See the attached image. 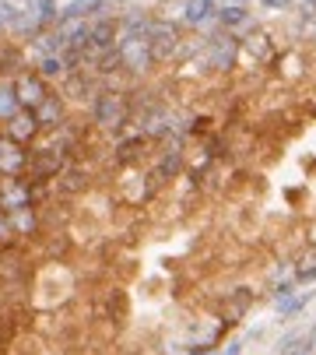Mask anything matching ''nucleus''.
<instances>
[{"mask_svg":"<svg viewBox=\"0 0 316 355\" xmlns=\"http://www.w3.org/2000/svg\"><path fill=\"white\" fill-rule=\"evenodd\" d=\"M105 8H109V0H71V4L60 8V25H67V21H91Z\"/></svg>","mask_w":316,"mask_h":355,"instance_id":"15","label":"nucleus"},{"mask_svg":"<svg viewBox=\"0 0 316 355\" xmlns=\"http://www.w3.org/2000/svg\"><path fill=\"white\" fill-rule=\"evenodd\" d=\"M260 338H263V327H249V331L243 334V341H246V345H249V341H260Z\"/></svg>","mask_w":316,"mask_h":355,"instance_id":"29","label":"nucleus"},{"mask_svg":"<svg viewBox=\"0 0 316 355\" xmlns=\"http://www.w3.org/2000/svg\"><path fill=\"white\" fill-rule=\"evenodd\" d=\"M21 71H28L25 49H21L18 42H0V78H4V81H15Z\"/></svg>","mask_w":316,"mask_h":355,"instance_id":"16","label":"nucleus"},{"mask_svg":"<svg viewBox=\"0 0 316 355\" xmlns=\"http://www.w3.org/2000/svg\"><path fill=\"white\" fill-rule=\"evenodd\" d=\"M215 25L225 28V32L243 35L249 25H256V18H253V11L243 8V4H218V11H215Z\"/></svg>","mask_w":316,"mask_h":355,"instance_id":"13","label":"nucleus"},{"mask_svg":"<svg viewBox=\"0 0 316 355\" xmlns=\"http://www.w3.org/2000/svg\"><path fill=\"white\" fill-rule=\"evenodd\" d=\"M109 4H123V0H109Z\"/></svg>","mask_w":316,"mask_h":355,"instance_id":"34","label":"nucleus"},{"mask_svg":"<svg viewBox=\"0 0 316 355\" xmlns=\"http://www.w3.org/2000/svg\"><path fill=\"white\" fill-rule=\"evenodd\" d=\"M32 113H35L39 127L49 134V130H57V127H64V123H67V98L53 92V95L46 98V103H42L39 110H32Z\"/></svg>","mask_w":316,"mask_h":355,"instance_id":"14","label":"nucleus"},{"mask_svg":"<svg viewBox=\"0 0 316 355\" xmlns=\"http://www.w3.org/2000/svg\"><path fill=\"white\" fill-rule=\"evenodd\" d=\"M243 348H246V341L239 338V341H229V345H222V348H215V352H207V355H243Z\"/></svg>","mask_w":316,"mask_h":355,"instance_id":"27","label":"nucleus"},{"mask_svg":"<svg viewBox=\"0 0 316 355\" xmlns=\"http://www.w3.org/2000/svg\"><path fill=\"white\" fill-rule=\"evenodd\" d=\"M116 53H120V71L130 74V78H148L158 67L148 35H120Z\"/></svg>","mask_w":316,"mask_h":355,"instance_id":"4","label":"nucleus"},{"mask_svg":"<svg viewBox=\"0 0 316 355\" xmlns=\"http://www.w3.org/2000/svg\"><path fill=\"white\" fill-rule=\"evenodd\" d=\"M313 299H316V292H313V288H302V292L288 295L285 302H278L274 310H278V317H281V320H295V317H299V313H302V310L309 306Z\"/></svg>","mask_w":316,"mask_h":355,"instance_id":"19","label":"nucleus"},{"mask_svg":"<svg viewBox=\"0 0 316 355\" xmlns=\"http://www.w3.org/2000/svg\"><path fill=\"white\" fill-rule=\"evenodd\" d=\"M253 302H256V292H253L249 285H243V288H232V292L222 295L218 313H222V320H225L229 327H236V324L246 320V313L253 310Z\"/></svg>","mask_w":316,"mask_h":355,"instance_id":"11","label":"nucleus"},{"mask_svg":"<svg viewBox=\"0 0 316 355\" xmlns=\"http://www.w3.org/2000/svg\"><path fill=\"white\" fill-rule=\"evenodd\" d=\"M239 42H243V57H249L256 67H267V64L278 60V42H274V35L263 28L260 21L249 25V28L239 35Z\"/></svg>","mask_w":316,"mask_h":355,"instance_id":"7","label":"nucleus"},{"mask_svg":"<svg viewBox=\"0 0 316 355\" xmlns=\"http://www.w3.org/2000/svg\"><path fill=\"white\" fill-rule=\"evenodd\" d=\"M186 169H190V151H186V144L169 141V144H158V151L151 155V169H148V173H151V180L158 183V190H162V187L183 180Z\"/></svg>","mask_w":316,"mask_h":355,"instance_id":"3","label":"nucleus"},{"mask_svg":"<svg viewBox=\"0 0 316 355\" xmlns=\"http://www.w3.org/2000/svg\"><path fill=\"white\" fill-rule=\"evenodd\" d=\"M88 187H91V173H88L78 159L67 162V169L53 180V193H60V197H81Z\"/></svg>","mask_w":316,"mask_h":355,"instance_id":"12","label":"nucleus"},{"mask_svg":"<svg viewBox=\"0 0 316 355\" xmlns=\"http://www.w3.org/2000/svg\"><path fill=\"white\" fill-rule=\"evenodd\" d=\"M292 282H295L299 288H309V285H316V257H309V261H299V264L292 268Z\"/></svg>","mask_w":316,"mask_h":355,"instance_id":"24","label":"nucleus"},{"mask_svg":"<svg viewBox=\"0 0 316 355\" xmlns=\"http://www.w3.org/2000/svg\"><path fill=\"white\" fill-rule=\"evenodd\" d=\"M4 4H28V0H4Z\"/></svg>","mask_w":316,"mask_h":355,"instance_id":"33","label":"nucleus"},{"mask_svg":"<svg viewBox=\"0 0 316 355\" xmlns=\"http://www.w3.org/2000/svg\"><path fill=\"white\" fill-rule=\"evenodd\" d=\"M102 302H105V313H109V317H113L116 324H120V320L127 317V295H123L120 288H109V292L102 295Z\"/></svg>","mask_w":316,"mask_h":355,"instance_id":"23","label":"nucleus"},{"mask_svg":"<svg viewBox=\"0 0 316 355\" xmlns=\"http://www.w3.org/2000/svg\"><path fill=\"white\" fill-rule=\"evenodd\" d=\"M0 134H4L8 141H15V144H21V148H32L35 137L42 134V127H39V120H35L32 110H18L11 120L0 123Z\"/></svg>","mask_w":316,"mask_h":355,"instance_id":"9","label":"nucleus"},{"mask_svg":"<svg viewBox=\"0 0 316 355\" xmlns=\"http://www.w3.org/2000/svg\"><path fill=\"white\" fill-rule=\"evenodd\" d=\"M309 348H313V355H316V324L309 327Z\"/></svg>","mask_w":316,"mask_h":355,"instance_id":"30","label":"nucleus"},{"mask_svg":"<svg viewBox=\"0 0 316 355\" xmlns=\"http://www.w3.org/2000/svg\"><path fill=\"white\" fill-rule=\"evenodd\" d=\"M292 35L295 39H316V8H302L292 18Z\"/></svg>","mask_w":316,"mask_h":355,"instance_id":"21","label":"nucleus"},{"mask_svg":"<svg viewBox=\"0 0 316 355\" xmlns=\"http://www.w3.org/2000/svg\"><path fill=\"white\" fill-rule=\"evenodd\" d=\"M229 4H243V8H249V4H253V0H229Z\"/></svg>","mask_w":316,"mask_h":355,"instance_id":"31","label":"nucleus"},{"mask_svg":"<svg viewBox=\"0 0 316 355\" xmlns=\"http://www.w3.org/2000/svg\"><path fill=\"white\" fill-rule=\"evenodd\" d=\"M32 71H35V74H42L46 81H60V78H67V74H71V71H67V60H64V53H49V57H39Z\"/></svg>","mask_w":316,"mask_h":355,"instance_id":"20","label":"nucleus"},{"mask_svg":"<svg viewBox=\"0 0 316 355\" xmlns=\"http://www.w3.org/2000/svg\"><path fill=\"white\" fill-rule=\"evenodd\" d=\"M292 4H295V0H260V8H263V11H278V15L292 11Z\"/></svg>","mask_w":316,"mask_h":355,"instance_id":"26","label":"nucleus"},{"mask_svg":"<svg viewBox=\"0 0 316 355\" xmlns=\"http://www.w3.org/2000/svg\"><path fill=\"white\" fill-rule=\"evenodd\" d=\"M295 292H299V285L292 282V275H288V278L271 282V302H274V306H278V302H285L288 295H295Z\"/></svg>","mask_w":316,"mask_h":355,"instance_id":"25","label":"nucleus"},{"mask_svg":"<svg viewBox=\"0 0 316 355\" xmlns=\"http://www.w3.org/2000/svg\"><path fill=\"white\" fill-rule=\"evenodd\" d=\"M215 11H218V0H183L176 21L183 28H193V32H211V25H215Z\"/></svg>","mask_w":316,"mask_h":355,"instance_id":"10","label":"nucleus"},{"mask_svg":"<svg viewBox=\"0 0 316 355\" xmlns=\"http://www.w3.org/2000/svg\"><path fill=\"white\" fill-rule=\"evenodd\" d=\"M15 95H18V103H21V110H39L46 98L53 95V88H49V81L42 78V74H35L32 67L28 71H21L15 81Z\"/></svg>","mask_w":316,"mask_h":355,"instance_id":"8","label":"nucleus"},{"mask_svg":"<svg viewBox=\"0 0 316 355\" xmlns=\"http://www.w3.org/2000/svg\"><path fill=\"white\" fill-rule=\"evenodd\" d=\"M155 141L144 134V130H127V134H120L116 141H113V166L116 169H141L151 155H155Z\"/></svg>","mask_w":316,"mask_h":355,"instance_id":"5","label":"nucleus"},{"mask_svg":"<svg viewBox=\"0 0 316 355\" xmlns=\"http://www.w3.org/2000/svg\"><path fill=\"white\" fill-rule=\"evenodd\" d=\"M8 21H11V4L0 0V32H8Z\"/></svg>","mask_w":316,"mask_h":355,"instance_id":"28","label":"nucleus"},{"mask_svg":"<svg viewBox=\"0 0 316 355\" xmlns=\"http://www.w3.org/2000/svg\"><path fill=\"white\" fill-rule=\"evenodd\" d=\"M88 120H91V127L102 130V134H113V137L127 134L130 123H134L130 92L113 88V85H105V81H102V88L95 92V98L88 103Z\"/></svg>","mask_w":316,"mask_h":355,"instance_id":"1","label":"nucleus"},{"mask_svg":"<svg viewBox=\"0 0 316 355\" xmlns=\"http://www.w3.org/2000/svg\"><path fill=\"white\" fill-rule=\"evenodd\" d=\"M28 8H32V15H35L42 32L60 25V4H57V0H28Z\"/></svg>","mask_w":316,"mask_h":355,"instance_id":"18","label":"nucleus"},{"mask_svg":"<svg viewBox=\"0 0 316 355\" xmlns=\"http://www.w3.org/2000/svg\"><path fill=\"white\" fill-rule=\"evenodd\" d=\"M274 355H313L309 348V327H292L278 338L274 345Z\"/></svg>","mask_w":316,"mask_h":355,"instance_id":"17","label":"nucleus"},{"mask_svg":"<svg viewBox=\"0 0 316 355\" xmlns=\"http://www.w3.org/2000/svg\"><path fill=\"white\" fill-rule=\"evenodd\" d=\"M299 4H302V8H316V0H299Z\"/></svg>","mask_w":316,"mask_h":355,"instance_id":"32","label":"nucleus"},{"mask_svg":"<svg viewBox=\"0 0 316 355\" xmlns=\"http://www.w3.org/2000/svg\"><path fill=\"white\" fill-rule=\"evenodd\" d=\"M18 110H21V103H18V95H15V85L11 81H0V123L11 120Z\"/></svg>","mask_w":316,"mask_h":355,"instance_id":"22","label":"nucleus"},{"mask_svg":"<svg viewBox=\"0 0 316 355\" xmlns=\"http://www.w3.org/2000/svg\"><path fill=\"white\" fill-rule=\"evenodd\" d=\"M148 42H151V49H155V60H158V64H173L176 53H179V46H183V25L173 21V18L155 15L151 32H148Z\"/></svg>","mask_w":316,"mask_h":355,"instance_id":"6","label":"nucleus"},{"mask_svg":"<svg viewBox=\"0 0 316 355\" xmlns=\"http://www.w3.org/2000/svg\"><path fill=\"white\" fill-rule=\"evenodd\" d=\"M204 46H200V67L207 74H236L239 71V60H243V42L236 32H225V28H211L200 35Z\"/></svg>","mask_w":316,"mask_h":355,"instance_id":"2","label":"nucleus"}]
</instances>
